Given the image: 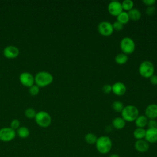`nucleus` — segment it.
<instances>
[{"label":"nucleus","instance_id":"obj_1","mask_svg":"<svg viewBox=\"0 0 157 157\" xmlns=\"http://www.w3.org/2000/svg\"><path fill=\"white\" fill-rule=\"evenodd\" d=\"M95 144L96 149L101 154L108 153L112 147V142L110 138L105 136L98 137Z\"/></svg>","mask_w":157,"mask_h":157},{"label":"nucleus","instance_id":"obj_2","mask_svg":"<svg viewBox=\"0 0 157 157\" xmlns=\"http://www.w3.org/2000/svg\"><path fill=\"white\" fill-rule=\"evenodd\" d=\"M121 113V117L125 121L132 122L135 121L139 116V110L134 105H128L124 107Z\"/></svg>","mask_w":157,"mask_h":157},{"label":"nucleus","instance_id":"obj_3","mask_svg":"<svg viewBox=\"0 0 157 157\" xmlns=\"http://www.w3.org/2000/svg\"><path fill=\"white\" fill-rule=\"evenodd\" d=\"M53 80V75L48 72L40 71L37 73L34 81L38 86H45L50 85Z\"/></svg>","mask_w":157,"mask_h":157},{"label":"nucleus","instance_id":"obj_4","mask_svg":"<svg viewBox=\"0 0 157 157\" xmlns=\"http://www.w3.org/2000/svg\"><path fill=\"white\" fill-rule=\"evenodd\" d=\"M155 67L153 64L150 61H144L140 63L139 67V72L140 75L145 78H150L154 74Z\"/></svg>","mask_w":157,"mask_h":157},{"label":"nucleus","instance_id":"obj_5","mask_svg":"<svg viewBox=\"0 0 157 157\" xmlns=\"http://www.w3.org/2000/svg\"><path fill=\"white\" fill-rule=\"evenodd\" d=\"M120 46L123 53L126 55L132 53L136 48L134 41L129 37H123L120 41Z\"/></svg>","mask_w":157,"mask_h":157},{"label":"nucleus","instance_id":"obj_6","mask_svg":"<svg viewBox=\"0 0 157 157\" xmlns=\"http://www.w3.org/2000/svg\"><path fill=\"white\" fill-rule=\"evenodd\" d=\"M34 118L37 124L43 128L48 127L52 122L50 115L45 111H40L36 113Z\"/></svg>","mask_w":157,"mask_h":157},{"label":"nucleus","instance_id":"obj_7","mask_svg":"<svg viewBox=\"0 0 157 157\" xmlns=\"http://www.w3.org/2000/svg\"><path fill=\"white\" fill-rule=\"evenodd\" d=\"M98 31L101 35L105 37H108L112 34L114 30L112 24L111 23L106 21H103L98 24Z\"/></svg>","mask_w":157,"mask_h":157},{"label":"nucleus","instance_id":"obj_8","mask_svg":"<svg viewBox=\"0 0 157 157\" xmlns=\"http://www.w3.org/2000/svg\"><path fill=\"white\" fill-rule=\"evenodd\" d=\"M16 136L15 130L11 128H2L0 129V140L9 142L12 140Z\"/></svg>","mask_w":157,"mask_h":157},{"label":"nucleus","instance_id":"obj_9","mask_svg":"<svg viewBox=\"0 0 157 157\" xmlns=\"http://www.w3.org/2000/svg\"><path fill=\"white\" fill-rule=\"evenodd\" d=\"M109 13L112 16L117 17L121 12L123 11L121 2L118 1H112L109 2L107 7Z\"/></svg>","mask_w":157,"mask_h":157},{"label":"nucleus","instance_id":"obj_10","mask_svg":"<svg viewBox=\"0 0 157 157\" xmlns=\"http://www.w3.org/2000/svg\"><path fill=\"white\" fill-rule=\"evenodd\" d=\"M20 81L21 83V84L26 86H31L34 85V78L33 75L28 72H22L20 77Z\"/></svg>","mask_w":157,"mask_h":157},{"label":"nucleus","instance_id":"obj_11","mask_svg":"<svg viewBox=\"0 0 157 157\" xmlns=\"http://www.w3.org/2000/svg\"><path fill=\"white\" fill-rule=\"evenodd\" d=\"M126 87L125 85L120 82H116L112 85V91L114 94L120 96L126 93Z\"/></svg>","mask_w":157,"mask_h":157},{"label":"nucleus","instance_id":"obj_12","mask_svg":"<svg viewBox=\"0 0 157 157\" xmlns=\"http://www.w3.org/2000/svg\"><path fill=\"white\" fill-rule=\"evenodd\" d=\"M3 53L4 55L8 58H14L18 55L19 50L15 46L9 45L4 49Z\"/></svg>","mask_w":157,"mask_h":157},{"label":"nucleus","instance_id":"obj_13","mask_svg":"<svg viewBox=\"0 0 157 157\" xmlns=\"http://www.w3.org/2000/svg\"><path fill=\"white\" fill-rule=\"evenodd\" d=\"M145 114L149 120L157 118V104H151L148 105L145 109Z\"/></svg>","mask_w":157,"mask_h":157},{"label":"nucleus","instance_id":"obj_14","mask_svg":"<svg viewBox=\"0 0 157 157\" xmlns=\"http://www.w3.org/2000/svg\"><path fill=\"white\" fill-rule=\"evenodd\" d=\"M134 147L137 151L140 153H144L148 150L150 148V145L149 143L145 140L140 139L136 140L134 144Z\"/></svg>","mask_w":157,"mask_h":157},{"label":"nucleus","instance_id":"obj_15","mask_svg":"<svg viewBox=\"0 0 157 157\" xmlns=\"http://www.w3.org/2000/svg\"><path fill=\"white\" fill-rule=\"evenodd\" d=\"M145 140L148 143L157 142V128L147 129L145 132Z\"/></svg>","mask_w":157,"mask_h":157},{"label":"nucleus","instance_id":"obj_16","mask_svg":"<svg viewBox=\"0 0 157 157\" xmlns=\"http://www.w3.org/2000/svg\"><path fill=\"white\" fill-rule=\"evenodd\" d=\"M112 125L117 129H122L126 125V121L122 117H116L112 121Z\"/></svg>","mask_w":157,"mask_h":157},{"label":"nucleus","instance_id":"obj_17","mask_svg":"<svg viewBox=\"0 0 157 157\" xmlns=\"http://www.w3.org/2000/svg\"><path fill=\"white\" fill-rule=\"evenodd\" d=\"M127 12L129 15V19L133 21H137L141 18V12L139 9L136 8H132L131 10H129Z\"/></svg>","mask_w":157,"mask_h":157},{"label":"nucleus","instance_id":"obj_18","mask_svg":"<svg viewBox=\"0 0 157 157\" xmlns=\"http://www.w3.org/2000/svg\"><path fill=\"white\" fill-rule=\"evenodd\" d=\"M134 121L137 128H144L147 124L148 118L145 115H139Z\"/></svg>","mask_w":157,"mask_h":157},{"label":"nucleus","instance_id":"obj_19","mask_svg":"<svg viewBox=\"0 0 157 157\" xmlns=\"http://www.w3.org/2000/svg\"><path fill=\"white\" fill-rule=\"evenodd\" d=\"M128 59V57L127 55L123 53H118L115 57V62L120 65L125 64Z\"/></svg>","mask_w":157,"mask_h":157},{"label":"nucleus","instance_id":"obj_20","mask_svg":"<svg viewBox=\"0 0 157 157\" xmlns=\"http://www.w3.org/2000/svg\"><path fill=\"white\" fill-rule=\"evenodd\" d=\"M145 132H146V129H145L144 128H137L134 131L133 136L134 138L136 139L137 140H140L145 138Z\"/></svg>","mask_w":157,"mask_h":157},{"label":"nucleus","instance_id":"obj_21","mask_svg":"<svg viewBox=\"0 0 157 157\" xmlns=\"http://www.w3.org/2000/svg\"><path fill=\"white\" fill-rule=\"evenodd\" d=\"M117 21L120 22L123 25H125V24L128 23L130 20L129 15L128 14V12H125V11H123L122 12H121L117 17Z\"/></svg>","mask_w":157,"mask_h":157},{"label":"nucleus","instance_id":"obj_22","mask_svg":"<svg viewBox=\"0 0 157 157\" xmlns=\"http://www.w3.org/2000/svg\"><path fill=\"white\" fill-rule=\"evenodd\" d=\"M17 135L20 137H21L22 139H25L29 136V131L26 127L21 126V127H19L17 129Z\"/></svg>","mask_w":157,"mask_h":157},{"label":"nucleus","instance_id":"obj_23","mask_svg":"<svg viewBox=\"0 0 157 157\" xmlns=\"http://www.w3.org/2000/svg\"><path fill=\"white\" fill-rule=\"evenodd\" d=\"M97 139H98L97 136L94 134L91 133V132L88 133L85 136V141L89 144H96Z\"/></svg>","mask_w":157,"mask_h":157},{"label":"nucleus","instance_id":"obj_24","mask_svg":"<svg viewBox=\"0 0 157 157\" xmlns=\"http://www.w3.org/2000/svg\"><path fill=\"white\" fill-rule=\"evenodd\" d=\"M121 6L123 10L128 12L133 8L134 2L131 0H124L121 2Z\"/></svg>","mask_w":157,"mask_h":157},{"label":"nucleus","instance_id":"obj_25","mask_svg":"<svg viewBox=\"0 0 157 157\" xmlns=\"http://www.w3.org/2000/svg\"><path fill=\"white\" fill-rule=\"evenodd\" d=\"M112 108L113 110L117 112H121L124 108V105L122 102L119 101H115L112 104Z\"/></svg>","mask_w":157,"mask_h":157},{"label":"nucleus","instance_id":"obj_26","mask_svg":"<svg viewBox=\"0 0 157 157\" xmlns=\"http://www.w3.org/2000/svg\"><path fill=\"white\" fill-rule=\"evenodd\" d=\"M25 114L26 116V117H28L29 118H35L36 112L35 110L33 109V108H28L25 110Z\"/></svg>","mask_w":157,"mask_h":157},{"label":"nucleus","instance_id":"obj_27","mask_svg":"<svg viewBox=\"0 0 157 157\" xmlns=\"http://www.w3.org/2000/svg\"><path fill=\"white\" fill-rule=\"evenodd\" d=\"M29 92L31 95L32 96H36L37 95L39 92V88L37 85H33L30 86L29 89Z\"/></svg>","mask_w":157,"mask_h":157},{"label":"nucleus","instance_id":"obj_28","mask_svg":"<svg viewBox=\"0 0 157 157\" xmlns=\"http://www.w3.org/2000/svg\"><path fill=\"white\" fill-rule=\"evenodd\" d=\"M148 129H153L157 128V121L155 119H150L148 120L147 124Z\"/></svg>","mask_w":157,"mask_h":157},{"label":"nucleus","instance_id":"obj_29","mask_svg":"<svg viewBox=\"0 0 157 157\" xmlns=\"http://www.w3.org/2000/svg\"><path fill=\"white\" fill-rule=\"evenodd\" d=\"M112 26H113V30H115V31H117L122 30L123 29V27H124V25H123L122 23H121L120 22H119L118 21H115L112 24Z\"/></svg>","mask_w":157,"mask_h":157},{"label":"nucleus","instance_id":"obj_30","mask_svg":"<svg viewBox=\"0 0 157 157\" xmlns=\"http://www.w3.org/2000/svg\"><path fill=\"white\" fill-rule=\"evenodd\" d=\"M20 126V121L17 119H14L11 121L10 128L13 130L17 129Z\"/></svg>","mask_w":157,"mask_h":157},{"label":"nucleus","instance_id":"obj_31","mask_svg":"<svg viewBox=\"0 0 157 157\" xmlns=\"http://www.w3.org/2000/svg\"><path fill=\"white\" fill-rule=\"evenodd\" d=\"M102 91L105 94H109L112 91V85L109 84L104 85L102 87Z\"/></svg>","mask_w":157,"mask_h":157},{"label":"nucleus","instance_id":"obj_32","mask_svg":"<svg viewBox=\"0 0 157 157\" xmlns=\"http://www.w3.org/2000/svg\"><path fill=\"white\" fill-rule=\"evenodd\" d=\"M155 12V7L153 6H148V7L146 9V13L148 15H153Z\"/></svg>","mask_w":157,"mask_h":157},{"label":"nucleus","instance_id":"obj_33","mask_svg":"<svg viewBox=\"0 0 157 157\" xmlns=\"http://www.w3.org/2000/svg\"><path fill=\"white\" fill-rule=\"evenodd\" d=\"M150 81L153 85H157V75L153 74L150 77Z\"/></svg>","mask_w":157,"mask_h":157},{"label":"nucleus","instance_id":"obj_34","mask_svg":"<svg viewBox=\"0 0 157 157\" xmlns=\"http://www.w3.org/2000/svg\"><path fill=\"white\" fill-rule=\"evenodd\" d=\"M142 2L147 6H152L156 3L155 0H143Z\"/></svg>","mask_w":157,"mask_h":157},{"label":"nucleus","instance_id":"obj_35","mask_svg":"<svg viewBox=\"0 0 157 157\" xmlns=\"http://www.w3.org/2000/svg\"><path fill=\"white\" fill-rule=\"evenodd\" d=\"M109 157H120V156L117 154H112V155H110Z\"/></svg>","mask_w":157,"mask_h":157}]
</instances>
